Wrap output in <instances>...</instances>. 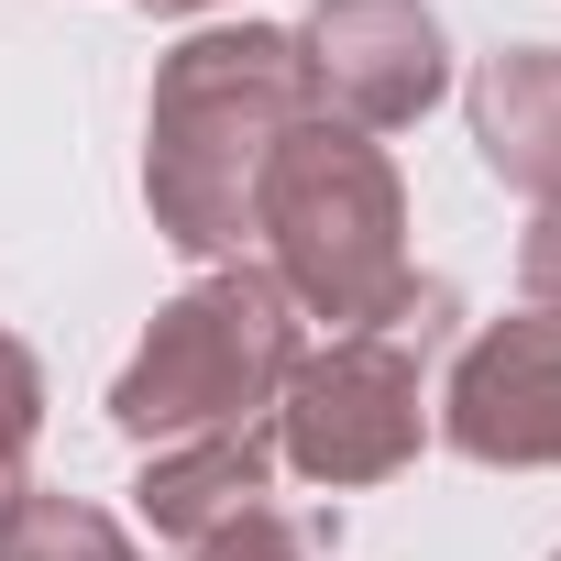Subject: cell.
<instances>
[{"instance_id": "obj_6", "label": "cell", "mask_w": 561, "mask_h": 561, "mask_svg": "<svg viewBox=\"0 0 561 561\" xmlns=\"http://www.w3.org/2000/svg\"><path fill=\"white\" fill-rule=\"evenodd\" d=\"M0 561H122V539L100 517H78V506H23V539Z\"/></svg>"}, {"instance_id": "obj_3", "label": "cell", "mask_w": 561, "mask_h": 561, "mask_svg": "<svg viewBox=\"0 0 561 561\" xmlns=\"http://www.w3.org/2000/svg\"><path fill=\"white\" fill-rule=\"evenodd\" d=\"M451 430H462V451H539V462H561V331L506 320L462 364Z\"/></svg>"}, {"instance_id": "obj_1", "label": "cell", "mask_w": 561, "mask_h": 561, "mask_svg": "<svg viewBox=\"0 0 561 561\" xmlns=\"http://www.w3.org/2000/svg\"><path fill=\"white\" fill-rule=\"evenodd\" d=\"M275 364H287V309H275V287H209V298H187L165 331H154V353L122 375V419L133 430H187V419H231Z\"/></svg>"}, {"instance_id": "obj_4", "label": "cell", "mask_w": 561, "mask_h": 561, "mask_svg": "<svg viewBox=\"0 0 561 561\" xmlns=\"http://www.w3.org/2000/svg\"><path fill=\"white\" fill-rule=\"evenodd\" d=\"M539 133H561V67H550V56H506L495 89H484V144H495V165L539 176Z\"/></svg>"}, {"instance_id": "obj_5", "label": "cell", "mask_w": 561, "mask_h": 561, "mask_svg": "<svg viewBox=\"0 0 561 561\" xmlns=\"http://www.w3.org/2000/svg\"><path fill=\"white\" fill-rule=\"evenodd\" d=\"M253 484H264V451H253V440H220L209 462H187V473H154V484H144V506H154L165 528H198L209 506H231V495H253Z\"/></svg>"}, {"instance_id": "obj_2", "label": "cell", "mask_w": 561, "mask_h": 561, "mask_svg": "<svg viewBox=\"0 0 561 561\" xmlns=\"http://www.w3.org/2000/svg\"><path fill=\"white\" fill-rule=\"evenodd\" d=\"M419 386H408V364L397 353H331L309 386H298V462L309 473H386L397 451H408V430H419V408H408Z\"/></svg>"}]
</instances>
